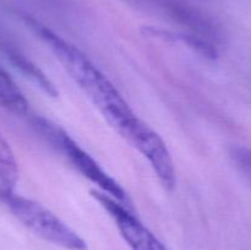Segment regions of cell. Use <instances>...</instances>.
<instances>
[{
    "mask_svg": "<svg viewBox=\"0 0 251 250\" xmlns=\"http://www.w3.org/2000/svg\"><path fill=\"white\" fill-rule=\"evenodd\" d=\"M24 21L115 131L123 135L139 119L118 88L77 47L28 15H24Z\"/></svg>",
    "mask_w": 251,
    "mask_h": 250,
    "instance_id": "obj_1",
    "label": "cell"
},
{
    "mask_svg": "<svg viewBox=\"0 0 251 250\" xmlns=\"http://www.w3.org/2000/svg\"><path fill=\"white\" fill-rule=\"evenodd\" d=\"M1 199L11 215L41 239L65 250H87L88 245L77 232L42 203L0 189Z\"/></svg>",
    "mask_w": 251,
    "mask_h": 250,
    "instance_id": "obj_2",
    "label": "cell"
},
{
    "mask_svg": "<svg viewBox=\"0 0 251 250\" xmlns=\"http://www.w3.org/2000/svg\"><path fill=\"white\" fill-rule=\"evenodd\" d=\"M34 125L42 135L55 147L61 156L87 180L97 186V190L112 196L131 208V202L124 189L115 181L93 157H91L65 130L44 118H37Z\"/></svg>",
    "mask_w": 251,
    "mask_h": 250,
    "instance_id": "obj_3",
    "label": "cell"
},
{
    "mask_svg": "<svg viewBox=\"0 0 251 250\" xmlns=\"http://www.w3.org/2000/svg\"><path fill=\"white\" fill-rule=\"evenodd\" d=\"M122 137L147 159L164 189L173 190L176 183V167L163 139L140 118Z\"/></svg>",
    "mask_w": 251,
    "mask_h": 250,
    "instance_id": "obj_4",
    "label": "cell"
},
{
    "mask_svg": "<svg viewBox=\"0 0 251 250\" xmlns=\"http://www.w3.org/2000/svg\"><path fill=\"white\" fill-rule=\"evenodd\" d=\"M95 200L112 217L124 242L131 250H168V248L152 233L131 211V208L112 196L95 190L91 191Z\"/></svg>",
    "mask_w": 251,
    "mask_h": 250,
    "instance_id": "obj_5",
    "label": "cell"
},
{
    "mask_svg": "<svg viewBox=\"0 0 251 250\" xmlns=\"http://www.w3.org/2000/svg\"><path fill=\"white\" fill-rule=\"evenodd\" d=\"M145 33L151 37L164 39L169 42H178V43L186 46L191 50L196 51L201 56L208 59H215L218 55L217 47L215 43L202 38L194 33H184V32H172L163 28H156V27H145Z\"/></svg>",
    "mask_w": 251,
    "mask_h": 250,
    "instance_id": "obj_6",
    "label": "cell"
},
{
    "mask_svg": "<svg viewBox=\"0 0 251 250\" xmlns=\"http://www.w3.org/2000/svg\"><path fill=\"white\" fill-rule=\"evenodd\" d=\"M0 108L17 115L28 113L29 103L21 88L7 73L4 66L0 65Z\"/></svg>",
    "mask_w": 251,
    "mask_h": 250,
    "instance_id": "obj_7",
    "label": "cell"
},
{
    "mask_svg": "<svg viewBox=\"0 0 251 250\" xmlns=\"http://www.w3.org/2000/svg\"><path fill=\"white\" fill-rule=\"evenodd\" d=\"M19 173V163L15 152L6 139L0 134V189L15 190Z\"/></svg>",
    "mask_w": 251,
    "mask_h": 250,
    "instance_id": "obj_8",
    "label": "cell"
},
{
    "mask_svg": "<svg viewBox=\"0 0 251 250\" xmlns=\"http://www.w3.org/2000/svg\"><path fill=\"white\" fill-rule=\"evenodd\" d=\"M229 157L237 171L251 183V147L233 146L229 150Z\"/></svg>",
    "mask_w": 251,
    "mask_h": 250,
    "instance_id": "obj_9",
    "label": "cell"
}]
</instances>
